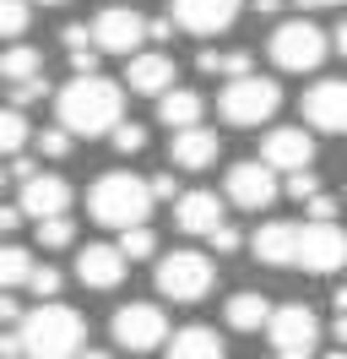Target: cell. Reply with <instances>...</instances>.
I'll list each match as a JSON object with an SVG mask.
<instances>
[{
    "label": "cell",
    "mask_w": 347,
    "mask_h": 359,
    "mask_svg": "<svg viewBox=\"0 0 347 359\" xmlns=\"http://www.w3.org/2000/svg\"><path fill=\"white\" fill-rule=\"evenodd\" d=\"M55 114L71 136H114L125 126V93L108 76H71L55 93Z\"/></svg>",
    "instance_id": "1"
},
{
    "label": "cell",
    "mask_w": 347,
    "mask_h": 359,
    "mask_svg": "<svg viewBox=\"0 0 347 359\" xmlns=\"http://www.w3.org/2000/svg\"><path fill=\"white\" fill-rule=\"evenodd\" d=\"M17 332H22V359H82L87 354L82 348L87 343L82 311H71V305H60V299L33 305Z\"/></svg>",
    "instance_id": "2"
},
{
    "label": "cell",
    "mask_w": 347,
    "mask_h": 359,
    "mask_svg": "<svg viewBox=\"0 0 347 359\" xmlns=\"http://www.w3.org/2000/svg\"><path fill=\"white\" fill-rule=\"evenodd\" d=\"M152 180H136L125 175V169H108V175L92 180V191H87V212L98 218L104 229H141L147 224V212H152Z\"/></svg>",
    "instance_id": "3"
},
{
    "label": "cell",
    "mask_w": 347,
    "mask_h": 359,
    "mask_svg": "<svg viewBox=\"0 0 347 359\" xmlns=\"http://www.w3.org/2000/svg\"><path fill=\"white\" fill-rule=\"evenodd\" d=\"M157 294L174 299V305H195V299H206L217 283V267L212 256H201V250H169L163 262H157Z\"/></svg>",
    "instance_id": "4"
},
{
    "label": "cell",
    "mask_w": 347,
    "mask_h": 359,
    "mask_svg": "<svg viewBox=\"0 0 347 359\" xmlns=\"http://www.w3.org/2000/svg\"><path fill=\"white\" fill-rule=\"evenodd\" d=\"M282 104V88L271 82V76H239V82H222V93H217V114L228 120V126H266L271 114H277Z\"/></svg>",
    "instance_id": "5"
},
{
    "label": "cell",
    "mask_w": 347,
    "mask_h": 359,
    "mask_svg": "<svg viewBox=\"0 0 347 359\" xmlns=\"http://www.w3.org/2000/svg\"><path fill=\"white\" fill-rule=\"evenodd\" d=\"M266 337H271V359H315V348H320V316L309 305H277Z\"/></svg>",
    "instance_id": "6"
},
{
    "label": "cell",
    "mask_w": 347,
    "mask_h": 359,
    "mask_svg": "<svg viewBox=\"0 0 347 359\" xmlns=\"http://www.w3.org/2000/svg\"><path fill=\"white\" fill-rule=\"evenodd\" d=\"M114 343L130 348V354L163 348V343H169V316H163V305H152V299L120 305V311H114Z\"/></svg>",
    "instance_id": "7"
},
{
    "label": "cell",
    "mask_w": 347,
    "mask_h": 359,
    "mask_svg": "<svg viewBox=\"0 0 347 359\" xmlns=\"http://www.w3.org/2000/svg\"><path fill=\"white\" fill-rule=\"evenodd\" d=\"M325 49H331V39H325L315 22H304V17H293V22H282L277 33H271V60H277V71H315L325 60Z\"/></svg>",
    "instance_id": "8"
},
{
    "label": "cell",
    "mask_w": 347,
    "mask_h": 359,
    "mask_svg": "<svg viewBox=\"0 0 347 359\" xmlns=\"http://www.w3.org/2000/svg\"><path fill=\"white\" fill-rule=\"evenodd\" d=\"M92 39L104 55H141V39H152V22L141 11H130V6H104L98 17H92Z\"/></svg>",
    "instance_id": "9"
},
{
    "label": "cell",
    "mask_w": 347,
    "mask_h": 359,
    "mask_svg": "<svg viewBox=\"0 0 347 359\" xmlns=\"http://www.w3.org/2000/svg\"><path fill=\"white\" fill-rule=\"evenodd\" d=\"M222 191H228V202L244 207V212H260V207L277 202V169L271 163H260V158H250V163H234L228 169V180H222Z\"/></svg>",
    "instance_id": "10"
},
{
    "label": "cell",
    "mask_w": 347,
    "mask_h": 359,
    "mask_svg": "<svg viewBox=\"0 0 347 359\" xmlns=\"http://www.w3.org/2000/svg\"><path fill=\"white\" fill-rule=\"evenodd\" d=\"M299 267L304 272H342L347 267V234H342V224H304Z\"/></svg>",
    "instance_id": "11"
},
{
    "label": "cell",
    "mask_w": 347,
    "mask_h": 359,
    "mask_svg": "<svg viewBox=\"0 0 347 359\" xmlns=\"http://www.w3.org/2000/svg\"><path fill=\"white\" fill-rule=\"evenodd\" d=\"M260 163H271L277 175H304L315 163V136L299 131V126H277L260 142Z\"/></svg>",
    "instance_id": "12"
},
{
    "label": "cell",
    "mask_w": 347,
    "mask_h": 359,
    "mask_svg": "<svg viewBox=\"0 0 347 359\" xmlns=\"http://www.w3.org/2000/svg\"><path fill=\"white\" fill-rule=\"evenodd\" d=\"M304 120L325 136H347V82L342 76H325L304 93Z\"/></svg>",
    "instance_id": "13"
},
{
    "label": "cell",
    "mask_w": 347,
    "mask_h": 359,
    "mask_svg": "<svg viewBox=\"0 0 347 359\" xmlns=\"http://www.w3.org/2000/svg\"><path fill=\"white\" fill-rule=\"evenodd\" d=\"M244 0H174V22L195 33V39H212V33H228Z\"/></svg>",
    "instance_id": "14"
},
{
    "label": "cell",
    "mask_w": 347,
    "mask_h": 359,
    "mask_svg": "<svg viewBox=\"0 0 347 359\" xmlns=\"http://www.w3.org/2000/svg\"><path fill=\"white\" fill-rule=\"evenodd\" d=\"M22 212L33 224H49V218H65L71 212V185L60 175H33L22 185Z\"/></svg>",
    "instance_id": "15"
},
{
    "label": "cell",
    "mask_w": 347,
    "mask_h": 359,
    "mask_svg": "<svg viewBox=\"0 0 347 359\" xmlns=\"http://www.w3.org/2000/svg\"><path fill=\"white\" fill-rule=\"evenodd\" d=\"M299 240H304V224H282V218H271V224L255 229L250 250H255L266 267H299Z\"/></svg>",
    "instance_id": "16"
},
{
    "label": "cell",
    "mask_w": 347,
    "mask_h": 359,
    "mask_svg": "<svg viewBox=\"0 0 347 359\" xmlns=\"http://www.w3.org/2000/svg\"><path fill=\"white\" fill-rule=\"evenodd\" d=\"M76 278H82L87 289H120L125 283V250L120 245H82Z\"/></svg>",
    "instance_id": "17"
},
{
    "label": "cell",
    "mask_w": 347,
    "mask_h": 359,
    "mask_svg": "<svg viewBox=\"0 0 347 359\" xmlns=\"http://www.w3.org/2000/svg\"><path fill=\"white\" fill-rule=\"evenodd\" d=\"M174 224L185 229V234H206L212 240L217 229H222V196L217 191H185L174 202Z\"/></svg>",
    "instance_id": "18"
},
{
    "label": "cell",
    "mask_w": 347,
    "mask_h": 359,
    "mask_svg": "<svg viewBox=\"0 0 347 359\" xmlns=\"http://www.w3.org/2000/svg\"><path fill=\"white\" fill-rule=\"evenodd\" d=\"M125 82H130V93H147V98L174 93V60H169V49H147V55H136V60L125 66Z\"/></svg>",
    "instance_id": "19"
},
{
    "label": "cell",
    "mask_w": 347,
    "mask_h": 359,
    "mask_svg": "<svg viewBox=\"0 0 347 359\" xmlns=\"http://www.w3.org/2000/svg\"><path fill=\"white\" fill-rule=\"evenodd\" d=\"M217 153H222V142H217L212 126H190V131H174V142H169V158L179 163V169H212Z\"/></svg>",
    "instance_id": "20"
},
{
    "label": "cell",
    "mask_w": 347,
    "mask_h": 359,
    "mask_svg": "<svg viewBox=\"0 0 347 359\" xmlns=\"http://www.w3.org/2000/svg\"><path fill=\"white\" fill-rule=\"evenodd\" d=\"M271 299L266 294H255V289H244V294H234L228 305H222V321L234 327V332H266L271 327Z\"/></svg>",
    "instance_id": "21"
},
{
    "label": "cell",
    "mask_w": 347,
    "mask_h": 359,
    "mask_svg": "<svg viewBox=\"0 0 347 359\" xmlns=\"http://www.w3.org/2000/svg\"><path fill=\"white\" fill-rule=\"evenodd\" d=\"M169 359H228V348L212 327H179L169 337Z\"/></svg>",
    "instance_id": "22"
},
{
    "label": "cell",
    "mask_w": 347,
    "mask_h": 359,
    "mask_svg": "<svg viewBox=\"0 0 347 359\" xmlns=\"http://www.w3.org/2000/svg\"><path fill=\"white\" fill-rule=\"evenodd\" d=\"M157 120L169 126V131H190V126H201V93L190 88H174L157 98Z\"/></svg>",
    "instance_id": "23"
},
{
    "label": "cell",
    "mask_w": 347,
    "mask_h": 359,
    "mask_svg": "<svg viewBox=\"0 0 347 359\" xmlns=\"http://www.w3.org/2000/svg\"><path fill=\"white\" fill-rule=\"evenodd\" d=\"M0 76H6V88H22V82L43 76V55L33 44H11V49H6V60H0Z\"/></svg>",
    "instance_id": "24"
},
{
    "label": "cell",
    "mask_w": 347,
    "mask_h": 359,
    "mask_svg": "<svg viewBox=\"0 0 347 359\" xmlns=\"http://www.w3.org/2000/svg\"><path fill=\"white\" fill-rule=\"evenodd\" d=\"M27 22H33V0H6V6H0V27H6V44H22Z\"/></svg>",
    "instance_id": "25"
},
{
    "label": "cell",
    "mask_w": 347,
    "mask_h": 359,
    "mask_svg": "<svg viewBox=\"0 0 347 359\" xmlns=\"http://www.w3.org/2000/svg\"><path fill=\"white\" fill-rule=\"evenodd\" d=\"M33 272H38V262L27 256L22 245H6V289H27L33 283Z\"/></svg>",
    "instance_id": "26"
},
{
    "label": "cell",
    "mask_w": 347,
    "mask_h": 359,
    "mask_svg": "<svg viewBox=\"0 0 347 359\" xmlns=\"http://www.w3.org/2000/svg\"><path fill=\"white\" fill-rule=\"evenodd\" d=\"M120 250H125V262H147V256H157V234H152L147 224L125 229V234H120Z\"/></svg>",
    "instance_id": "27"
},
{
    "label": "cell",
    "mask_w": 347,
    "mask_h": 359,
    "mask_svg": "<svg viewBox=\"0 0 347 359\" xmlns=\"http://www.w3.org/2000/svg\"><path fill=\"white\" fill-rule=\"evenodd\" d=\"M0 136H6V153L17 158L22 147H27V114H22V109H6V120H0Z\"/></svg>",
    "instance_id": "28"
},
{
    "label": "cell",
    "mask_w": 347,
    "mask_h": 359,
    "mask_svg": "<svg viewBox=\"0 0 347 359\" xmlns=\"http://www.w3.org/2000/svg\"><path fill=\"white\" fill-rule=\"evenodd\" d=\"M33 234H38V245H43V250H65L76 229H71V218H49V224H38Z\"/></svg>",
    "instance_id": "29"
},
{
    "label": "cell",
    "mask_w": 347,
    "mask_h": 359,
    "mask_svg": "<svg viewBox=\"0 0 347 359\" xmlns=\"http://www.w3.org/2000/svg\"><path fill=\"white\" fill-rule=\"evenodd\" d=\"M60 283H65V272H60V267H38L27 289H33V299H43V305H49V299H60Z\"/></svg>",
    "instance_id": "30"
},
{
    "label": "cell",
    "mask_w": 347,
    "mask_h": 359,
    "mask_svg": "<svg viewBox=\"0 0 347 359\" xmlns=\"http://www.w3.org/2000/svg\"><path fill=\"white\" fill-rule=\"evenodd\" d=\"M108 142H114V153H141V147H147V126H136V120H125V126H120V131L108 136Z\"/></svg>",
    "instance_id": "31"
},
{
    "label": "cell",
    "mask_w": 347,
    "mask_h": 359,
    "mask_svg": "<svg viewBox=\"0 0 347 359\" xmlns=\"http://www.w3.org/2000/svg\"><path fill=\"white\" fill-rule=\"evenodd\" d=\"M38 153H43V158H65V153H71V131H65V126L38 131Z\"/></svg>",
    "instance_id": "32"
},
{
    "label": "cell",
    "mask_w": 347,
    "mask_h": 359,
    "mask_svg": "<svg viewBox=\"0 0 347 359\" xmlns=\"http://www.w3.org/2000/svg\"><path fill=\"white\" fill-rule=\"evenodd\" d=\"M288 196H293V202H315V196H320V180H315V169L288 175Z\"/></svg>",
    "instance_id": "33"
},
{
    "label": "cell",
    "mask_w": 347,
    "mask_h": 359,
    "mask_svg": "<svg viewBox=\"0 0 347 359\" xmlns=\"http://www.w3.org/2000/svg\"><path fill=\"white\" fill-rule=\"evenodd\" d=\"M38 98H49V76H33V82L11 88V109H22V104H38Z\"/></svg>",
    "instance_id": "34"
},
{
    "label": "cell",
    "mask_w": 347,
    "mask_h": 359,
    "mask_svg": "<svg viewBox=\"0 0 347 359\" xmlns=\"http://www.w3.org/2000/svg\"><path fill=\"white\" fill-rule=\"evenodd\" d=\"M65 39V49H71V55H87V49H98V39H92V27H82V22H71L60 33Z\"/></svg>",
    "instance_id": "35"
},
{
    "label": "cell",
    "mask_w": 347,
    "mask_h": 359,
    "mask_svg": "<svg viewBox=\"0 0 347 359\" xmlns=\"http://www.w3.org/2000/svg\"><path fill=\"white\" fill-rule=\"evenodd\" d=\"M212 250H222V256H234V250H244V229L222 224V229L212 234Z\"/></svg>",
    "instance_id": "36"
},
{
    "label": "cell",
    "mask_w": 347,
    "mask_h": 359,
    "mask_svg": "<svg viewBox=\"0 0 347 359\" xmlns=\"http://www.w3.org/2000/svg\"><path fill=\"white\" fill-rule=\"evenodd\" d=\"M152 196H157V202H179L185 191H179V180H174L169 169H163V175H152Z\"/></svg>",
    "instance_id": "37"
},
{
    "label": "cell",
    "mask_w": 347,
    "mask_h": 359,
    "mask_svg": "<svg viewBox=\"0 0 347 359\" xmlns=\"http://www.w3.org/2000/svg\"><path fill=\"white\" fill-rule=\"evenodd\" d=\"M309 224H337V196H315V202H309Z\"/></svg>",
    "instance_id": "38"
},
{
    "label": "cell",
    "mask_w": 347,
    "mask_h": 359,
    "mask_svg": "<svg viewBox=\"0 0 347 359\" xmlns=\"http://www.w3.org/2000/svg\"><path fill=\"white\" fill-rule=\"evenodd\" d=\"M222 66H228V55H217V49H201V55H195V71H206V76H217Z\"/></svg>",
    "instance_id": "39"
},
{
    "label": "cell",
    "mask_w": 347,
    "mask_h": 359,
    "mask_svg": "<svg viewBox=\"0 0 347 359\" xmlns=\"http://www.w3.org/2000/svg\"><path fill=\"white\" fill-rule=\"evenodd\" d=\"M0 316H6V327H22L27 316H22V305H17V294H6V305H0Z\"/></svg>",
    "instance_id": "40"
},
{
    "label": "cell",
    "mask_w": 347,
    "mask_h": 359,
    "mask_svg": "<svg viewBox=\"0 0 347 359\" xmlns=\"http://www.w3.org/2000/svg\"><path fill=\"white\" fill-rule=\"evenodd\" d=\"M174 27H179V22H169V17H157V22H152V39H157V44H169V39H174Z\"/></svg>",
    "instance_id": "41"
},
{
    "label": "cell",
    "mask_w": 347,
    "mask_h": 359,
    "mask_svg": "<svg viewBox=\"0 0 347 359\" xmlns=\"http://www.w3.org/2000/svg\"><path fill=\"white\" fill-rule=\"evenodd\" d=\"M0 224H6V234H17V229H22V202L6 207V218H0Z\"/></svg>",
    "instance_id": "42"
},
{
    "label": "cell",
    "mask_w": 347,
    "mask_h": 359,
    "mask_svg": "<svg viewBox=\"0 0 347 359\" xmlns=\"http://www.w3.org/2000/svg\"><path fill=\"white\" fill-rule=\"evenodd\" d=\"M331 332H337V348H347V316H337V321H331Z\"/></svg>",
    "instance_id": "43"
},
{
    "label": "cell",
    "mask_w": 347,
    "mask_h": 359,
    "mask_svg": "<svg viewBox=\"0 0 347 359\" xmlns=\"http://www.w3.org/2000/svg\"><path fill=\"white\" fill-rule=\"evenodd\" d=\"M304 11H325V6H347V0H299Z\"/></svg>",
    "instance_id": "44"
},
{
    "label": "cell",
    "mask_w": 347,
    "mask_h": 359,
    "mask_svg": "<svg viewBox=\"0 0 347 359\" xmlns=\"http://www.w3.org/2000/svg\"><path fill=\"white\" fill-rule=\"evenodd\" d=\"M331 44L342 49V60H347V22H342V27H337V39H331Z\"/></svg>",
    "instance_id": "45"
},
{
    "label": "cell",
    "mask_w": 347,
    "mask_h": 359,
    "mask_svg": "<svg viewBox=\"0 0 347 359\" xmlns=\"http://www.w3.org/2000/svg\"><path fill=\"white\" fill-rule=\"evenodd\" d=\"M337 316H347V283L337 289Z\"/></svg>",
    "instance_id": "46"
},
{
    "label": "cell",
    "mask_w": 347,
    "mask_h": 359,
    "mask_svg": "<svg viewBox=\"0 0 347 359\" xmlns=\"http://www.w3.org/2000/svg\"><path fill=\"white\" fill-rule=\"evenodd\" d=\"M282 0H255V11H277Z\"/></svg>",
    "instance_id": "47"
},
{
    "label": "cell",
    "mask_w": 347,
    "mask_h": 359,
    "mask_svg": "<svg viewBox=\"0 0 347 359\" xmlns=\"http://www.w3.org/2000/svg\"><path fill=\"white\" fill-rule=\"evenodd\" d=\"M325 359H347V348H331V354H325Z\"/></svg>",
    "instance_id": "48"
},
{
    "label": "cell",
    "mask_w": 347,
    "mask_h": 359,
    "mask_svg": "<svg viewBox=\"0 0 347 359\" xmlns=\"http://www.w3.org/2000/svg\"><path fill=\"white\" fill-rule=\"evenodd\" d=\"M38 6H65V0H38Z\"/></svg>",
    "instance_id": "49"
},
{
    "label": "cell",
    "mask_w": 347,
    "mask_h": 359,
    "mask_svg": "<svg viewBox=\"0 0 347 359\" xmlns=\"http://www.w3.org/2000/svg\"><path fill=\"white\" fill-rule=\"evenodd\" d=\"M82 359H108V354H82Z\"/></svg>",
    "instance_id": "50"
}]
</instances>
